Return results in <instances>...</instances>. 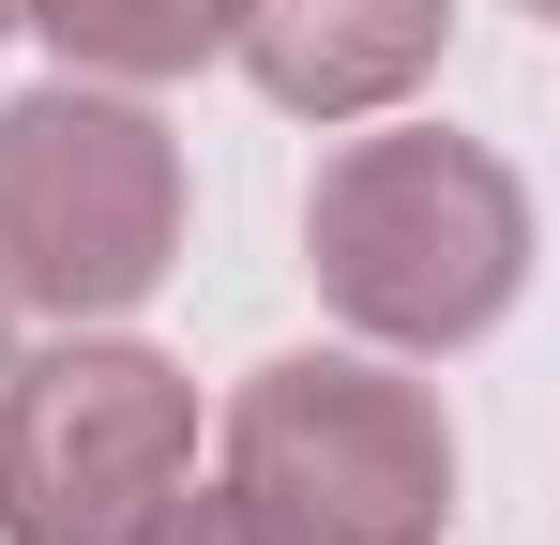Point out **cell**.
<instances>
[{
	"label": "cell",
	"mask_w": 560,
	"mask_h": 545,
	"mask_svg": "<svg viewBox=\"0 0 560 545\" xmlns=\"http://www.w3.org/2000/svg\"><path fill=\"white\" fill-rule=\"evenodd\" d=\"M303 243H318V288L364 334L469 349L515 303V272H530V197H515V167L485 137H349L318 167Z\"/></svg>",
	"instance_id": "cell-1"
},
{
	"label": "cell",
	"mask_w": 560,
	"mask_h": 545,
	"mask_svg": "<svg viewBox=\"0 0 560 545\" xmlns=\"http://www.w3.org/2000/svg\"><path fill=\"white\" fill-rule=\"evenodd\" d=\"M440 31H455V0H243L228 46L258 61L288 121H364L440 61Z\"/></svg>",
	"instance_id": "cell-5"
},
{
	"label": "cell",
	"mask_w": 560,
	"mask_h": 545,
	"mask_svg": "<svg viewBox=\"0 0 560 545\" xmlns=\"http://www.w3.org/2000/svg\"><path fill=\"white\" fill-rule=\"evenodd\" d=\"M197 454V394L152 349L0 363V545H121Z\"/></svg>",
	"instance_id": "cell-4"
},
{
	"label": "cell",
	"mask_w": 560,
	"mask_h": 545,
	"mask_svg": "<svg viewBox=\"0 0 560 545\" xmlns=\"http://www.w3.org/2000/svg\"><path fill=\"white\" fill-rule=\"evenodd\" d=\"M0 363H15V349H0Z\"/></svg>",
	"instance_id": "cell-9"
},
{
	"label": "cell",
	"mask_w": 560,
	"mask_h": 545,
	"mask_svg": "<svg viewBox=\"0 0 560 545\" xmlns=\"http://www.w3.org/2000/svg\"><path fill=\"white\" fill-rule=\"evenodd\" d=\"M121 545H243V515H228V500H183V485H167V500H152V515H137Z\"/></svg>",
	"instance_id": "cell-7"
},
{
	"label": "cell",
	"mask_w": 560,
	"mask_h": 545,
	"mask_svg": "<svg viewBox=\"0 0 560 545\" xmlns=\"http://www.w3.org/2000/svg\"><path fill=\"white\" fill-rule=\"evenodd\" d=\"M243 545H440L455 515V440L409 379L378 363H258L228 409V485H212Z\"/></svg>",
	"instance_id": "cell-2"
},
{
	"label": "cell",
	"mask_w": 560,
	"mask_h": 545,
	"mask_svg": "<svg viewBox=\"0 0 560 545\" xmlns=\"http://www.w3.org/2000/svg\"><path fill=\"white\" fill-rule=\"evenodd\" d=\"M61 61H106V77H183L243 31V0H15Z\"/></svg>",
	"instance_id": "cell-6"
},
{
	"label": "cell",
	"mask_w": 560,
	"mask_h": 545,
	"mask_svg": "<svg viewBox=\"0 0 560 545\" xmlns=\"http://www.w3.org/2000/svg\"><path fill=\"white\" fill-rule=\"evenodd\" d=\"M0 15H15V0H0Z\"/></svg>",
	"instance_id": "cell-8"
},
{
	"label": "cell",
	"mask_w": 560,
	"mask_h": 545,
	"mask_svg": "<svg viewBox=\"0 0 560 545\" xmlns=\"http://www.w3.org/2000/svg\"><path fill=\"white\" fill-rule=\"evenodd\" d=\"M183 243V152L167 121L106 91H15L0 106V288L46 318L137 303Z\"/></svg>",
	"instance_id": "cell-3"
}]
</instances>
